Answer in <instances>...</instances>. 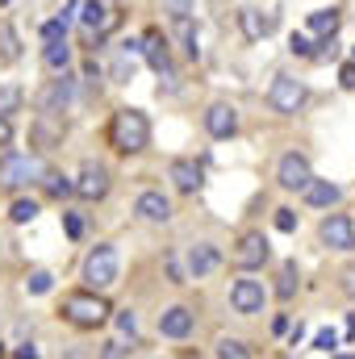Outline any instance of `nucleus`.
Segmentation results:
<instances>
[{
	"label": "nucleus",
	"mask_w": 355,
	"mask_h": 359,
	"mask_svg": "<svg viewBox=\"0 0 355 359\" xmlns=\"http://www.w3.org/2000/svg\"><path fill=\"white\" fill-rule=\"evenodd\" d=\"M109 142H113V151H121V155L147 151V142H151V121H147V113H142V109H117L113 121H109Z\"/></svg>",
	"instance_id": "obj_1"
},
{
	"label": "nucleus",
	"mask_w": 355,
	"mask_h": 359,
	"mask_svg": "<svg viewBox=\"0 0 355 359\" xmlns=\"http://www.w3.org/2000/svg\"><path fill=\"white\" fill-rule=\"evenodd\" d=\"M63 318L72 326H80V330H96V326L109 322V301L100 292H72L63 301Z\"/></svg>",
	"instance_id": "obj_2"
},
{
	"label": "nucleus",
	"mask_w": 355,
	"mask_h": 359,
	"mask_svg": "<svg viewBox=\"0 0 355 359\" xmlns=\"http://www.w3.org/2000/svg\"><path fill=\"white\" fill-rule=\"evenodd\" d=\"M117 268H121V259H117V247H109V243H96V247H92V255L84 259V280H88V288H92V292L109 288V284L117 280Z\"/></svg>",
	"instance_id": "obj_3"
},
{
	"label": "nucleus",
	"mask_w": 355,
	"mask_h": 359,
	"mask_svg": "<svg viewBox=\"0 0 355 359\" xmlns=\"http://www.w3.org/2000/svg\"><path fill=\"white\" fill-rule=\"evenodd\" d=\"M34 180H42V163L34 155H17V151L0 155V188H21Z\"/></svg>",
	"instance_id": "obj_4"
},
{
	"label": "nucleus",
	"mask_w": 355,
	"mask_h": 359,
	"mask_svg": "<svg viewBox=\"0 0 355 359\" xmlns=\"http://www.w3.org/2000/svg\"><path fill=\"white\" fill-rule=\"evenodd\" d=\"M318 238H322V247H330V251H355V222L347 213H330V217L318 226Z\"/></svg>",
	"instance_id": "obj_5"
},
{
	"label": "nucleus",
	"mask_w": 355,
	"mask_h": 359,
	"mask_svg": "<svg viewBox=\"0 0 355 359\" xmlns=\"http://www.w3.org/2000/svg\"><path fill=\"white\" fill-rule=\"evenodd\" d=\"M63 134H67L63 113H38V117H34V126H29V138H34V147H42V151L63 147Z\"/></svg>",
	"instance_id": "obj_6"
},
{
	"label": "nucleus",
	"mask_w": 355,
	"mask_h": 359,
	"mask_svg": "<svg viewBox=\"0 0 355 359\" xmlns=\"http://www.w3.org/2000/svg\"><path fill=\"white\" fill-rule=\"evenodd\" d=\"M267 100H272V109L276 113H297L301 104H305V84L301 80H293V76H276V84H272V92H267Z\"/></svg>",
	"instance_id": "obj_7"
},
{
	"label": "nucleus",
	"mask_w": 355,
	"mask_h": 359,
	"mask_svg": "<svg viewBox=\"0 0 355 359\" xmlns=\"http://www.w3.org/2000/svg\"><path fill=\"white\" fill-rule=\"evenodd\" d=\"M276 180H280V188H288V192H305V184L314 180L309 159L297 155V151H288V155L280 159V168H276Z\"/></svg>",
	"instance_id": "obj_8"
},
{
	"label": "nucleus",
	"mask_w": 355,
	"mask_h": 359,
	"mask_svg": "<svg viewBox=\"0 0 355 359\" xmlns=\"http://www.w3.org/2000/svg\"><path fill=\"white\" fill-rule=\"evenodd\" d=\"M267 255H272V251H267V238L251 230V234H243V238H239V247H234V268L255 271V268H264V264H267Z\"/></svg>",
	"instance_id": "obj_9"
},
{
	"label": "nucleus",
	"mask_w": 355,
	"mask_h": 359,
	"mask_svg": "<svg viewBox=\"0 0 355 359\" xmlns=\"http://www.w3.org/2000/svg\"><path fill=\"white\" fill-rule=\"evenodd\" d=\"M72 188H76V196H84V201L109 196V168H105V163H84V168H80V180H72Z\"/></svg>",
	"instance_id": "obj_10"
},
{
	"label": "nucleus",
	"mask_w": 355,
	"mask_h": 359,
	"mask_svg": "<svg viewBox=\"0 0 355 359\" xmlns=\"http://www.w3.org/2000/svg\"><path fill=\"white\" fill-rule=\"evenodd\" d=\"M205 130H209L213 138H230V134L239 130V109L226 104V100H213V104L205 109Z\"/></svg>",
	"instance_id": "obj_11"
},
{
	"label": "nucleus",
	"mask_w": 355,
	"mask_h": 359,
	"mask_svg": "<svg viewBox=\"0 0 355 359\" xmlns=\"http://www.w3.org/2000/svg\"><path fill=\"white\" fill-rule=\"evenodd\" d=\"M72 96H76V80L63 72L59 80H51V84H46L42 100H38V109H42V113H63V109L72 104Z\"/></svg>",
	"instance_id": "obj_12"
},
{
	"label": "nucleus",
	"mask_w": 355,
	"mask_h": 359,
	"mask_svg": "<svg viewBox=\"0 0 355 359\" xmlns=\"http://www.w3.org/2000/svg\"><path fill=\"white\" fill-rule=\"evenodd\" d=\"M138 50L147 55V63H151L159 76L176 80V76H172V50H168V42H163V34H159V29H151V34L142 38V46H138Z\"/></svg>",
	"instance_id": "obj_13"
},
{
	"label": "nucleus",
	"mask_w": 355,
	"mask_h": 359,
	"mask_svg": "<svg viewBox=\"0 0 355 359\" xmlns=\"http://www.w3.org/2000/svg\"><path fill=\"white\" fill-rule=\"evenodd\" d=\"M230 305H234L239 313H260V309H264V284H260V280H234Z\"/></svg>",
	"instance_id": "obj_14"
},
{
	"label": "nucleus",
	"mask_w": 355,
	"mask_h": 359,
	"mask_svg": "<svg viewBox=\"0 0 355 359\" xmlns=\"http://www.w3.org/2000/svg\"><path fill=\"white\" fill-rule=\"evenodd\" d=\"M192 322H196V318H192L188 305H172V309L159 313V334H163V339H188V334H192Z\"/></svg>",
	"instance_id": "obj_15"
},
{
	"label": "nucleus",
	"mask_w": 355,
	"mask_h": 359,
	"mask_svg": "<svg viewBox=\"0 0 355 359\" xmlns=\"http://www.w3.org/2000/svg\"><path fill=\"white\" fill-rule=\"evenodd\" d=\"M134 213H138L142 222L163 226V222H172V201H168L163 192H142V196L134 201Z\"/></svg>",
	"instance_id": "obj_16"
},
{
	"label": "nucleus",
	"mask_w": 355,
	"mask_h": 359,
	"mask_svg": "<svg viewBox=\"0 0 355 359\" xmlns=\"http://www.w3.org/2000/svg\"><path fill=\"white\" fill-rule=\"evenodd\" d=\"M217 264H222V251L213 247V243H196L192 251H188V276H209V271H217Z\"/></svg>",
	"instance_id": "obj_17"
},
{
	"label": "nucleus",
	"mask_w": 355,
	"mask_h": 359,
	"mask_svg": "<svg viewBox=\"0 0 355 359\" xmlns=\"http://www.w3.org/2000/svg\"><path fill=\"white\" fill-rule=\"evenodd\" d=\"M168 176H172V184H176L180 192H196V188L205 184V172H201V163H192V159H172Z\"/></svg>",
	"instance_id": "obj_18"
},
{
	"label": "nucleus",
	"mask_w": 355,
	"mask_h": 359,
	"mask_svg": "<svg viewBox=\"0 0 355 359\" xmlns=\"http://www.w3.org/2000/svg\"><path fill=\"white\" fill-rule=\"evenodd\" d=\"M239 21H243V34H247L251 42H260V38H267V34L276 29V13H264V8H243Z\"/></svg>",
	"instance_id": "obj_19"
},
{
	"label": "nucleus",
	"mask_w": 355,
	"mask_h": 359,
	"mask_svg": "<svg viewBox=\"0 0 355 359\" xmlns=\"http://www.w3.org/2000/svg\"><path fill=\"white\" fill-rule=\"evenodd\" d=\"M339 196H343V192H339V184H330V180H309V184H305V205H314V209H330Z\"/></svg>",
	"instance_id": "obj_20"
},
{
	"label": "nucleus",
	"mask_w": 355,
	"mask_h": 359,
	"mask_svg": "<svg viewBox=\"0 0 355 359\" xmlns=\"http://www.w3.org/2000/svg\"><path fill=\"white\" fill-rule=\"evenodd\" d=\"M339 25H343V13H339V8H318V13H309V34L335 38V34H339Z\"/></svg>",
	"instance_id": "obj_21"
},
{
	"label": "nucleus",
	"mask_w": 355,
	"mask_h": 359,
	"mask_svg": "<svg viewBox=\"0 0 355 359\" xmlns=\"http://www.w3.org/2000/svg\"><path fill=\"white\" fill-rule=\"evenodd\" d=\"M42 63L51 67V72H67L72 67V46H67V38H59V42H46V50H42Z\"/></svg>",
	"instance_id": "obj_22"
},
{
	"label": "nucleus",
	"mask_w": 355,
	"mask_h": 359,
	"mask_svg": "<svg viewBox=\"0 0 355 359\" xmlns=\"http://www.w3.org/2000/svg\"><path fill=\"white\" fill-rule=\"evenodd\" d=\"M138 42H126L121 46V55H117V63H113V80H121V84H130L134 80V67H138Z\"/></svg>",
	"instance_id": "obj_23"
},
{
	"label": "nucleus",
	"mask_w": 355,
	"mask_h": 359,
	"mask_svg": "<svg viewBox=\"0 0 355 359\" xmlns=\"http://www.w3.org/2000/svg\"><path fill=\"white\" fill-rule=\"evenodd\" d=\"M0 59L4 63H17L21 59V38H17V29L8 21H0Z\"/></svg>",
	"instance_id": "obj_24"
},
{
	"label": "nucleus",
	"mask_w": 355,
	"mask_h": 359,
	"mask_svg": "<svg viewBox=\"0 0 355 359\" xmlns=\"http://www.w3.org/2000/svg\"><path fill=\"white\" fill-rule=\"evenodd\" d=\"M8 217H13L17 226H25V222H34V217H38V201H29V196H17V201L8 205Z\"/></svg>",
	"instance_id": "obj_25"
},
{
	"label": "nucleus",
	"mask_w": 355,
	"mask_h": 359,
	"mask_svg": "<svg viewBox=\"0 0 355 359\" xmlns=\"http://www.w3.org/2000/svg\"><path fill=\"white\" fill-rule=\"evenodd\" d=\"M176 29H180V42H184V50H188V59H196V55H201V42H196L192 21H188V17H176Z\"/></svg>",
	"instance_id": "obj_26"
},
{
	"label": "nucleus",
	"mask_w": 355,
	"mask_h": 359,
	"mask_svg": "<svg viewBox=\"0 0 355 359\" xmlns=\"http://www.w3.org/2000/svg\"><path fill=\"white\" fill-rule=\"evenodd\" d=\"M67 25H72V8H67L63 17H55V21L42 25V42H59V38H67Z\"/></svg>",
	"instance_id": "obj_27"
},
{
	"label": "nucleus",
	"mask_w": 355,
	"mask_h": 359,
	"mask_svg": "<svg viewBox=\"0 0 355 359\" xmlns=\"http://www.w3.org/2000/svg\"><path fill=\"white\" fill-rule=\"evenodd\" d=\"M42 188H46V196H67V192H76L72 180L59 176V172H42Z\"/></svg>",
	"instance_id": "obj_28"
},
{
	"label": "nucleus",
	"mask_w": 355,
	"mask_h": 359,
	"mask_svg": "<svg viewBox=\"0 0 355 359\" xmlns=\"http://www.w3.org/2000/svg\"><path fill=\"white\" fill-rule=\"evenodd\" d=\"M17 109H21V88L17 84H0V117H8Z\"/></svg>",
	"instance_id": "obj_29"
},
{
	"label": "nucleus",
	"mask_w": 355,
	"mask_h": 359,
	"mask_svg": "<svg viewBox=\"0 0 355 359\" xmlns=\"http://www.w3.org/2000/svg\"><path fill=\"white\" fill-rule=\"evenodd\" d=\"M217 359H251V351H247L243 339H222L217 343Z\"/></svg>",
	"instance_id": "obj_30"
},
{
	"label": "nucleus",
	"mask_w": 355,
	"mask_h": 359,
	"mask_svg": "<svg viewBox=\"0 0 355 359\" xmlns=\"http://www.w3.org/2000/svg\"><path fill=\"white\" fill-rule=\"evenodd\" d=\"M293 292H297V268H293V264H284V268H280V280H276V297H284V301H288Z\"/></svg>",
	"instance_id": "obj_31"
},
{
	"label": "nucleus",
	"mask_w": 355,
	"mask_h": 359,
	"mask_svg": "<svg viewBox=\"0 0 355 359\" xmlns=\"http://www.w3.org/2000/svg\"><path fill=\"white\" fill-rule=\"evenodd\" d=\"M25 288H29L34 297H46V292L55 288V276H51V271H29V280H25Z\"/></svg>",
	"instance_id": "obj_32"
},
{
	"label": "nucleus",
	"mask_w": 355,
	"mask_h": 359,
	"mask_svg": "<svg viewBox=\"0 0 355 359\" xmlns=\"http://www.w3.org/2000/svg\"><path fill=\"white\" fill-rule=\"evenodd\" d=\"M163 264H168V276H172V284H188V271L180 268V255H176V251H168V255H163Z\"/></svg>",
	"instance_id": "obj_33"
},
{
	"label": "nucleus",
	"mask_w": 355,
	"mask_h": 359,
	"mask_svg": "<svg viewBox=\"0 0 355 359\" xmlns=\"http://www.w3.org/2000/svg\"><path fill=\"white\" fill-rule=\"evenodd\" d=\"M288 50L301 55V59H309V55H314V42H309L305 34H293V38H288Z\"/></svg>",
	"instance_id": "obj_34"
},
{
	"label": "nucleus",
	"mask_w": 355,
	"mask_h": 359,
	"mask_svg": "<svg viewBox=\"0 0 355 359\" xmlns=\"http://www.w3.org/2000/svg\"><path fill=\"white\" fill-rule=\"evenodd\" d=\"M117 330L134 339V334H138V313H134V309H126V313H117Z\"/></svg>",
	"instance_id": "obj_35"
},
{
	"label": "nucleus",
	"mask_w": 355,
	"mask_h": 359,
	"mask_svg": "<svg viewBox=\"0 0 355 359\" xmlns=\"http://www.w3.org/2000/svg\"><path fill=\"white\" fill-rule=\"evenodd\" d=\"M126 355H130V347H126L121 339H109V343L100 347V359H126Z\"/></svg>",
	"instance_id": "obj_36"
},
{
	"label": "nucleus",
	"mask_w": 355,
	"mask_h": 359,
	"mask_svg": "<svg viewBox=\"0 0 355 359\" xmlns=\"http://www.w3.org/2000/svg\"><path fill=\"white\" fill-rule=\"evenodd\" d=\"M276 230L293 234V230H297V213H293V209H276Z\"/></svg>",
	"instance_id": "obj_37"
},
{
	"label": "nucleus",
	"mask_w": 355,
	"mask_h": 359,
	"mask_svg": "<svg viewBox=\"0 0 355 359\" xmlns=\"http://www.w3.org/2000/svg\"><path fill=\"white\" fill-rule=\"evenodd\" d=\"M63 226H67V238H80L84 234V217L80 213H63Z\"/></svg>",
	"instance_id": "obj_38"
},
{
	"label": "nucleus",
	"mask_w": 355,
	"mask_h": 359,
	"mask_svg": "<svg viewBox=\"0 0 355 359\" xmlns=\"http://www.w3.org/2000/svg\"><path fill=\"white\" fill-rule=\"evenodd\" d=\"M314 347H318V351H335V347H339V334H335V330H318Z\"/></svg>",
	"instance_id": "obj_39"
},
{
	"label": "nucleus",
	"mask_w": 355,
	"mask_h": 359,
	"mask_svg": "<svg viewBox=\"0 0 355 359\" xmlns=\"http://www.w3.org/2000/svg\"><path fill=\"white\" fill-rule=\"evenodd\" d=\"M163 8H168L172 17H188V13H192V0H163Z\"/></svg>",
	"instance_id": "obj_40"
},
{
	"label": "nucleus",
	"mask_w": 355,
	"mask_h": 359,
	"mask_svg": "<svg viewBox=\"0 0 355 359\" xmlns=\"http://www.w3.org/2000/svg\"><path fill=\"white\" fill-rule=\"evenodd\" d=\"M318 46H322V50H314V59H335V55H339V46H335V38H322Z\"/></svg>",
	"instance_id": "obj_41"
},
{
	"label": "nucleus",
	"mask_w": 355,
	"mask_h": 359,
	"mask_svg": "<svg viewBox=\"0 0 355 359\" xmlns=\"http://www.w3.org/2000/svg\"><path fill=\"white\" fill-rule=\"evenodd\" d=\"M339 84H343V88H351V92H355V63H347V67L339 72Z\"/></svg>",
	"instance_id": "obj_42"
},
{
	"label": "nucleus",
	"mask_w": 355,
	"mask_h": 359,
	"mask_svg": "<svg viewBox=\"0 0 355 359\" xmlns=\"http://www.w3.org/2000/svg\"><path fill=\"white\" fill-rule=\"evenodd\" d=\"M8 138H13V126H8V117H0V147H8Z\"/></svg>",
	"instance_id": "obj_43"
},
{
	"label": "nucleus",
	"mask_w": 355,
	"mask_h": 359,
	"mask_svg": "<svg viewBox=\"0 0 355 359\" xmlns=\"http://www.w3.org/2000/svg\"><path fill=\"white\" fill-rule=\"evenodd\" d=\"M343 288H347V292L355 297V268H347V271H343Z\"/></svg>",
	"instance_id": "obj_44"
},
{
	"label": "nucleus",
	"mask_w": 355,
	"mask_h": 359,
	"mask_svg": "<svg viewBox=\"0 0 355 359\" xmlns=\"http://www.w3.org/2000/svg\"><path fill=\"white\" fill-rule=\"evenodd\" d=\"M17 359H42V355H38V347H21V351H17Z\"/></svg>",
	"instance_id": "obj_45"
},
{
	"label": "nucleus",
	"mask_w": 355,
	"mask_h": 359,
	"mask_svg": "<svg viewBox=\"0 0 355 359\" xmlns=\"http://www.w3.org/2000/svg\"><path fill=\"white\" fill-rule=\"evenodd\" d=\"M4 355H8V351H4V343H0V359H4Z\"/></svg>",
	"instance_id": "obj_46"
},
{
	"label": "nucleus",
	"mask_w": 355,
	"mask_h": 359,
	"mask_svg": "<svg viewBox=\"0 0 355 359\" xmlns=\"http://www.w3.org/2000/svg\"><path fill=\"white\" fill-rule=\"evenodd\" d=\"M351 334H355V318H351Z\"/></svg>",
	"instance_id": "obj_47"
},
{
	"label": "nucleus",
	"mask_w": 355,
	"mask_h": 359,
	"mask_svg": "<svg viewBox=\"0 0 355 359\" xmlns=\"http://www.w3.org/2000/svg\"><path fill=\"white\" fill-rule=\"evenodd\" d=\"M351 63H355V55H351Z\"/></svg>",
	"instance_id": "obj_48"
}]
</instances>
